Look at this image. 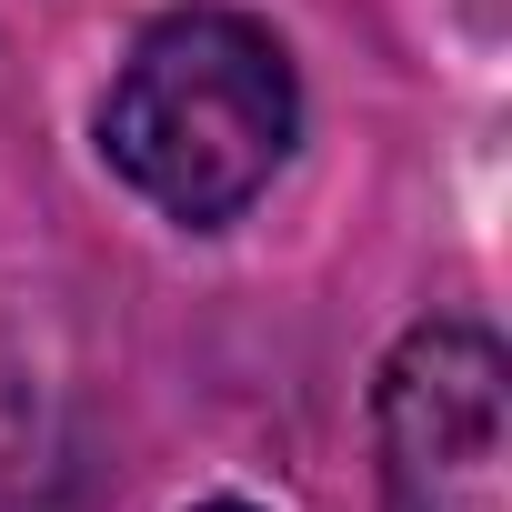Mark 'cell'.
<instances>
[{
  "mask_svg": "<svg viewBox=\"0 0 512 512\" xmlns=\"http://www.w3.org/2000/svg\"><path fill=\"white\" fill-rule=\"evenodd\" d=\"M302 91L292 61L262 21L241 11H171L131 41L111 101H101V151L111 171L161 201L171 221L211 231L241 201H262L272 171L292 161Z\"/></svg>",
  "mask_w": 512,
  "mask_h": 512,
  "instance_id": "6da1fadb",
  "label": "cell"
},
{
  "mask_svg": "<svg viewBox=\"0 0 512 512\" xmlns=\"http://www.w3.org/2000/svg\"><path fill=\"white\" fill-rule=\"evenodd\" d=\"M502 342L472 322H422L392 342L372 432L392 512H512V392Z\"/></svg>",
  "mask_w": 512,
  "mask_h": 512,
  "instance_id": "7a4b0ae2",
  "label": "cell"
},
{
  "mask_svg": "<svg viewBox=\"0 0 512 512\" xmlns=\"http://www.w3.org/2000/svg\"><path fill=\"white\" fill-rule=\"evenodd\" d=\"M191 512H251V502H191Z\"/></svg>",
  "mask_w": 512,
  "mask_h": 512,
  "instance_id": "3957f363",
  "label": "cell"
}]
</instances>
